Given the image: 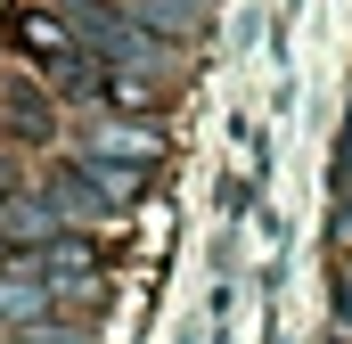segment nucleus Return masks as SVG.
Wrapping results in <instances>:
<instances>
[{
	"label": "nucleus",
	"mask_w": 352,
	"mask_h": 344,
	"mask_svg": "<svg viewBox=\"0 0 352 344\" xmlns=\"http://www.w3.org/2000/svg\"><path fill=\"white\" fill-rule=\"evenodd\" d=\"M82 156H115V164H156V156H164V131H156V123H123V115L107 107V115H98V123L82 131Z\"/></svg>",
	"instance_id": "nucleus-2"
},
{
	"label": "nucleus",
	"mask_w": 352,
	"mask_h": 344,
	"mask_svg": "<svg viewBox=\"0 0 352 344\" xmlns=\"http://www.w3.org/2000/svg\"><path fill=\"white\" fill-rule=\"evenodd\" d=\"M16 50H25L33 66H58V58H74L82 41H74V25H66L58 8H25V17H16Z\"/></svg>",
	"instance_id": "nucleus-4"
},
{
	"label": "nucleus",
	"mask_w": 352,
	"mask_h": 344,
	"mask_svg": "<svg viewBox=\"0 0 352 344\" xmlns=\"http://www.w3.org/2000/svg\"><path fill=\"white\" fill-rule=\"evenodd\" d=\"M50 98H58L50 74L33 83L25 66H0V131H8V140H33V148L58 140V107H50Z\"/></svg>",
	"instance_id": "nucleus-1"
},
{
	"label": "nucleus",
	"mask_w": 352,
	"mask_h": 344,
	"mask_svg": "<svg viewBox=\"0 0 352 344\" xmlns=\"http://www.w3.org/2000/svg\"><path fill=\"white\" fill-rule=\"evenodd\" d=\"M344 320H352V287H344Z\"/></svg>",
	"instance_id": "nucleus-7"
},
{
	"label": "nucleus",
	"mask_w": 352,
	"mask_h": 344,
	"mask_svg": "<svg viewBox=\"0 0 352 344\" xmlns=\"http://www.w3.org/2000/svg\"><path fill=\"white\" fill-rule=\"evenodd\" d=\"M107 8H123L148 33H197V17H205V0H107Z\"/></svg>",
	"instance_id": "nucleus-5"
},
{
	"label": "nucleus",
	"mask_w": 352,
	"mask_h": 344,
	"mask_svg": "<svg viewBox=\"0 0 352 344\" xmlns=\"http://www.w3.org/2000/svg\"><path fill=\"white\" fill-rule=\"evenodd\" d=\"M8 189H25V172H16V148L0 140V197H8Z\"/></svg>",
	"instance_id": "nucleus-6"
},
{
	"label": "nucleus",
	"mask_w": 352,
	"mask_h": 344,
	"mask_svg": "<svg viewBox=\"0 0 352 344\" xmlns=\"http://www.w3.org/2000/svg\"><path fill=\"white\" fill-rule=\"evenodd\" d=\"M58 238V213H50V197H25V189H8L0 197V255H33V246H50Z\"/></svg>",
	"instance_id": "nucleus-3"
}]
</instances>
